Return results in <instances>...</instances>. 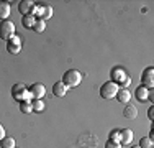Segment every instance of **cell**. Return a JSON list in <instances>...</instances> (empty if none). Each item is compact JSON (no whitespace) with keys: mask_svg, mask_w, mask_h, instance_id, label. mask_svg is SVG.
Masks as SVG:
<instances>
[{"mask_svg":"<svg viewBox=\"0 0 154 148\" xmlns=\"http://www.w3.org/2000/svg\"><path fill=\"white\" fill-rule=\"evenodd\" d=\"M80 81H82V74H80L77 69H69V71L64 72V76H62V82H64L66 87H77L80 84Z\"/></svg>","mask_w":154,"mask_h":148,"instance_id":"cell-1","label":"cell"},{"mask_svg":"<svg viewBox=\"0 0 154 148\" xmlns=\"http://www.w3.org/2000/svg\"><path fill=\"white\" fill-rule=\"evenodd\" d=\"M12 95H13L15 101H20V102L30 101V99H31L30 89H28L26 84H23V82H17L15 86L12 87Z\"/></svg>","mask_w":154,"mask_h":148,"instance_id":"cell-2","label":"cell"},{"mask_svg":"<svg viewBox=\"0 0 154 148\" xmlns=\"http://www.w3.org/2000/svg\"><path fill=\"white\" fill-rule=\"evenodd\" d=\"M15 35L17 33H15V23H13V21H10V20L0 21V38L8 41V40Z\"/></svg>","mask_w":154,"mask_h":148,"instance_id":"cell-3","label":"cell"},{"mask_svg":"<svg viewBox=\"0 0 154 148\" xmlns=\"http://www.w3.org/2000/svg\"><path fill=\"white\" fill-rule=\"evenodd\" d=\"M116 92H118V84L115 81H108L100 87V95L103 99H113L116 95Z\"/></svg>","mask_w":154,"mask_h":148,"instance_id":"cell-4","label":"cell"},{"mask_svg":"<svg viewBox=\"0 0 154 148\" xmlns=\"http://www.w3.org/2000/svg\"><path fill=\"white\" fill-rule=\"evenodd\" d=\"M141 86H144L146 89H152L154 86V68L149 66V68L144 69V72L141 74Z\"/></svg>","mask_w":154,"mask_h":148,"instance_id":"cell-5","label":"cell"},{"mask_svg":"<svg viewBox=\"0 0 154 148\" xmlns=\"http://www.w3.org/2000/svg\"><path fill=\"white\" fill-rule=\"evenodd\" d=\"M30 94H31L33 99H43L46 95V87L43 86L41 82H35L30 87Z\"/></svg>","mask_w":154,"mask_h":148,"instance_id":"cell-6","label":"cell"},{"mask_svg":"<svg viewBox=\"0 0 154 148\" xmlns=\"http://www.w3.org/2000/svg\"><path fill=\"white\" fill-rule=\"evenodd\" d=\"M33 7H35V2H31V0H21L20 3H18V12L21 15H31V10Z\"/></svg>","mask_w":154,"mask_h":148,"instance_id":"cell-7","label":"cell"},{"mask_svg":"<svg viewBox=\"0 0 154 148\" xmlns=\"http://www.w3.org/2000/svg\"><path fill=\"white\" fill-rule=\"evenodd\" d=\"M116 99H118V102H122V104H128L131 101V92L128 91V89H118V92H116V95H115Z\"/></svg>","mask_w":154,"mask_h":148,"instance_id":"cell-8","label":"cell"},{"mask_svg":"<svg viewBox=\"0 0 154 148\" xmlns=\"http://www.w3.org/2000/svg\"><path fill=\"white\" fill-rule=\"evenodd\" d=\"M131 140H133V132H131L130 128H123V130H120V142H122L123 145H130Z\"/></svg>","mask_w":154,"mask_h":148,"instance_id":"cell-9","label":"cell"},{"mask_svg":"<svg viewBox=\"0 0 154 148\" xmlns=\"http://www.w3.org/2000/svg\"><path fill=\"white\" fill-rule=\"evenodd\" d=\"M134 95H136V99H138L139 102H144V101H148L149 89H146L144 86H139L136 91H134Z\"/></svg>","mask_w":154,"mask_h":148,"instance_id":"cell-10","label":"cell"},{"mask_svg":"<svg viewBox=\"0 0 154 148\" xmlns=\"http://www.w3.org/2000/svg\"><path fill=\"white\" fill-rule=\"evenodd\" d=\"M66 92H67V87L64 86V82H62V81H61V82H56L53 86V94L57 95V97H64Z\"/></svg>","mask_w":154,"mask_h":148,"instance_id":"cell-11","label":"cell"},{"mask_svg":"<svg viewBox=\"0 0 154 148\" xmlns=\"http://www.w3.org/2000/svg\"><path fill=\"white\" fill-rule=\"evenodd\" d=\"M123 117L125 118H136L138 117V109L134 105H126L123 109Z\"/></svg>","mask_w":154,"mask_h":148,"instance_id":"cell-12","label":"cell"},{"mask_svg":"<svg viewBox=\"0 0 154 148\" xmlns=\"http://www.w3.org/2000/svg\"><path fill=\"white\" fill-rule=\"evenodd\" d=\"M7 17H10V3L0 2V20H7Z\"/></svg>","mask_w":154,"mask_h":148,"instance_id":"cell-13","label":"cell"},{"mask_svg":"<svg viewBox=\"0 0 154 148\" xmlns=\"http://www.w3.org/2000/svg\"><path fill=\"white\" fill-rule=\"evenodd\" d=\"M35 21H36V18L33 17V15H25V17L21 18V25H23L25 28H33Z\"/></svg>","mask_w":154,"mask_h":148,"instance_id":"cell-14","label":"cell"},{"mask_svg":"<svg viewBox=\"0 0 154 148\" xmlns=\"http://www.w3.org/2000/svg\"><path fill=\"white\" fill-rule=\"evenodd\" d=\"M53 17V7L49 3H43V15H41V20H48V18Z\"/></svg>","mask_w":154,"mask_h":148,"instance_id":"cell-15","label":"cell"},{"mask_svg":"<svg viewBox=\"0 0 154 148\" xmlns=\"http://www.w3.org/2000/svg\"><path fill=\"white\" fill-rule=\"evenodd\" d=\"M31 30H35L36 33H43L46 30V21L41 20V18H36V21H35V25H33Z\"/></svg>","mask_w":154,"mask_h":148,"instance_id":"cell-16","label":"cell"},{"mask_svg":"<svg viewBox=\"0 0 154 148\" xmlns=\"http://www.w3.org/2000/svg\"><path fill=\"white\" fill-rule=\"evenodd\" d=\"M2 148H15V138L13 137H5V138L0 142Z\"/></svg>","mask_w":154,"mask_h":148,"instance_id":"cell-17","label":"cell"},{"mask_svg":"<svg viewBox=\"0 0 154 148\" xmlns=\"http://www.w3.org/2000/svg\"><path fill=\"white\" fill-rule=\"evenodd\" d=\"M20 110L23 114H31L33 112V104L30 101H23V102H20Z\"/></svg>","mask_w":154,"mask_h":148,"instance_id":"cell-18","label":"cell"},{"mask_svg":"<svg viewBox=\"0 0 154 148\" xmlns=\"http://www.w3.org/2000/svg\"><path fill=\"white\" fill-rule=\"evenodd\" d=\"M31 104H33V112H43V110H45V102H43V99H35Z\"/></svg>","mask_w":154,"mask_h":148,"instance_id":"cell-19","label":"cell"},{"mask_svg":"<svg viewBox=\"0 0 154 148\" xmlns=\"http://www.w3.org/2000/svg\"><path fill=\"white\" fill-rule=\"evenodd\" d=\"M7 51H8L10 54H18L21 51V44H13V43H7Z\"/></svg>","mask_w":154,"mask_h":148,"instance_id":"cell-20","label":"cell"},{"mask_svg":"<svg viewBox=\"0 0 154 148\" xmlns=\"http://www.w3.org/2000/svg\"><path fill=\"white\" fill-rule=\"evenodd\" d=\"M112 74H113V79H118V82H123L125 77H126V76H125V72L122 71V68H115Z\"/></svg>","mask_w":154,"mask_h":148,"instance_id":"cell-21","label":"cell"},{"mask_svg":"<svg viewBox=\"0 0 154 148\" xmlns=\"http://www.w3.org/2000/svg\"><path fill=\"white\" fill-rule=\"evenodd\" d=\"M139 148H152V140L149 138V137H143L141 140H139Z\"/></svg>","mask_w":154,"mask_h":148,"instance_id":"cell-22","label":"cell"},{"mask_svg":"<svg viewBox=\"0 0 154 148\" xmlns=\"http://www.w3.org/2000/svg\"><path fill=\"white\" fill-rule=\"evenodd\" d=\"M110 140L112 142H120V130H113L110 133Z\"/></svg>","mask_w":154,"mask_h":148,"instance_id":"cell-23","label":"cell"},{"mask_svg":"<svg viewBox=\"0 0 154 148\" xmlns=\"http://www.w3.org/2000/svg\"><path fill=\"white\" fill-rule=\"evenodd\" d=\"M105 148H122V145H120V142H112V140H108V142L105 143Z\"/></svg>","mask_w":154,"mask_h":148,"instance_id":"cell-24","label":"cell"},{"mask_svg":"<svg viewBox=\"0 0 154 148\" xmlns=\"http://www.w3.org/2000/svg\"><path fill=\"white\" fill-rule=\"evenodd\" d=\"M8 41H10V43H13V44H21V38L15 35V36H12V38L8 40Z\"/></svg>","mask_w":154,"mask_h":148,"instance_id":"cell-25","label":"cell"},{"mask_svg":"<svg viewBox=\"0 0 154 148\" xmlns=\"http://www.w3.org/2000/svg\"><path fill=\"white\" fill-rule=\"evenodd\" d=\"M5 137H7V135H5V128H3V125L0 124V142H2V140L5 138Z\"/></svg>","mask_w":154,"mask_h":148,"instance_id":"cell-26","label":"cell"},{"mask_svg":"<svg viewBox=\"0 0 154 148\" xmlns=\"http://www.w3.org/2000/svg\"><path fill=\"white\" fill-rule=\"evenodd\" d=\"M148 115H149V118H151V120H154V107H151V109H149Z\"/></svg>","mask_w":154,"mask_h":148,"instance_id":"cell-27","label":"cell"},{"mask_svg":"<svg viewBox=\"0 0 154 148\" xmlns=\"http://www.w3.org/2000/svg\"><path fill=\"white\" fill-rule=\"evenodd\" d=\"M131 148H139V146H131Z\"/></svg>","mask_w":154,"mask_h":148,"instance_id":"cell-28","label":"cell"}]
</instances>
